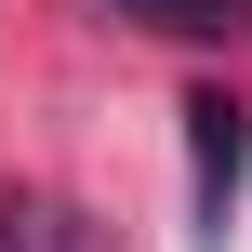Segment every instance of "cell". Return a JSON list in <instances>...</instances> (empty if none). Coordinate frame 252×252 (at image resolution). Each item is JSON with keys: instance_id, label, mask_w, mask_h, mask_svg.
I'll list each match as a JSON object with an SVG mask.
<instances>
[{"instance_id": "1", "label": "cell", "mask_w": 252, "mask_h": 252, "mask_svg": "<svg viewBox=\"0 0 252 252\" xmlns=\"http://www.w3.org/2000/svg\"><path fill=\"white\" fill-rule=\"evenodd\" d=\"M239 186H252V106L226 93V80H199V93H186V199H199L213 239H226Z\"/></svg>"}, {"instance_id": "2", "label": "cell", "mask_w": 252, "mask_h": 252, "mask_svg": "<svg viewBox=\"0 0 252 252\" xmlns=\"http://www.w3.org/2000/svg\"><path fill=\"white\" fill-rule=\"evenodd\" d=\"M0 252H120L80 199H40V186H0Z\"/></svg>"}, {"instance_id": "3", "label": "cell", "mask_w": 252, "mask_h": 252, "mask_svg": "<svg viewBox=\"0 0 252 252\" xmlns=\"http://www.w3.org/2000/svg\"><path fill=\"white\" fill-rule=\"evenodd\" d=\"M106 13H133L159 40H226V27H252V0H106Z\"/></svg>"}]
</instances>
